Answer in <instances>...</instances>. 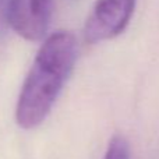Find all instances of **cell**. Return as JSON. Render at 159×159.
<instances>
[{
	"label": "cell",
	"mask_w": 159,
	"mask_h": 159,
	"mask_svg": "<svg viewBox=\"0 0 159 159\" xmlns=\"http://www.w3.org/2000/svg\"><path fill=\"white\" fill-rule=\"evenodd\" d=\"M78 57V43L69 31L50 34L41 45L22 82L16 105V123L22 130L39 127L49 116Z\"/></svg>",
	"instance_id": "6da1fadb"
},
{
	"label": "cell",
	"mask_w": 159,
	"mask_h": 159,
	"mask_svg": "<svg viewBox=\"0 0 159 159\" xmlns=\"http://www.w3.org/2000/svg\"><path fill=\"white\" fill-rule=\"evenodd\" d=\"M137 0H98L84 25V41L101 43L119 36L130 24Z\"/></svg>",
	"instance_id": "7a4b0ae2"
},
{
	"label": "cell",
	"mask_w": 159,
	"mask_h": 159,
	"mask_svg": "<svg viewBox=\"0 0 159 159\" xmlns=\"http://www.w3.org/2000/svg\"><path fill=\"white\" fill-rule=\"evenodd\" d=\"M53 11V0H10L7 25L22 39L38 42L46 36Z\"/></svg>",
	"instance_id": "3957f363"
},
{
	"label": "cell",
	"mask_w": 159,
	"mask_h": 159,
	"mask_svg": "<svg viewBox=\"0 0 159 159\" xmlns=\"http://www.w3.org/2000/svg\"><path fill=\"white\" fill-rule=\"evenodd\" d=\"M103 159H131L130 144L121 134H115L107 144Z\"/></svg>",
	"instance_id": "277c9868"
},
{
	"label": "cell",
	"mask_w": 159,
	"mask_h": 159,
	"mask_svg": "<svg viewBox=\"0 0 159 159\" xmlns=\"http://www.w3.org/2000/svg\"><path fill=\"white\" fill-rule=\"evenodd\" d=\"M8 3L10 0H0V36L4 34V30L7 27V8H8Z\"/></svg>",
	"instance_id": "5b68a950"
}]
</instances>
